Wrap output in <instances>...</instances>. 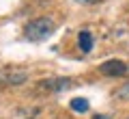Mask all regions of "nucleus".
<instances>
[{
    "instance_id": "4",
    "label": "nucleus",
    "mask_w": 129,
    "mask_h": 119,
    "mask_svg": "<svg viewBox=\"0 0 129 119\" xmlns=\"http://www.w3.org/2000/svg\"><path fill=\"white\" fill-rule=\"evenodd\" d=\"M71 87V80L69 78H60V76H54V78H45V80H41L39 82V89L45 93H60L64 91V89Z\"/></svg>"
},
{
    "instance_id": "9",
    "label": "nucleus",
    "mask_w": 129,
    "mask_h": 119,
    "mask_svg": "<svg viewBox=\"0 0 129 119\" xmlns=\"http://www.w3.org/2000/svg\"><path fill=\"white\" fill-rule=\"evenodd\" d=\"M92 119H110V117H108V115H95Z\"/></svg>"
},
{
    "instance_id": "8",
    "label": "nucleus",
    "mask_w": 129,
    "mask_h": 119,
    "mask_svg": "<svg viewBox=\"0 0 129 119\" xmlns=\"http://www.w3.org/2000/svg\"><path fill=\"white\" fill-rule=\"evenodd\" d=\"M75 2H80V5H99L103 0H75Z\"/></svg>"
},
{
    "instance_id": "10",
    "label": "nucleus",
    "mask_w": 129,
    "mask_h": 119,
    "mask_svg": "<svg viewBox=\"0 0 129 119\" xmlns=\"http://www.w3.org/2000/svg\"><path fill=\"white\" fill-rule=\"evenodd\" d=\"M127 119H129V117H127Z\"/></svg>"
},
{
    "instance_id": "1",
    "label": "nucleus",
    "mask_w": 129,
    "mask_h": 119,
    "mask_svg": "<svg viewBox=\"0 0 129 119\" xmlns=\"http://www.w3.org/2000/svg\"><path fill=\"white\" fill-rule=\"evenodd\" d=\"M56 30V24L52 18H35L24 26V37H26L28 41L37 43V41H45L47 37Z\"/></svg>"
},
{
    "instance_id": "7",
    "label": "nucleus",
    "mask_w": 129,
    "mask_h": 119,
    "mask_svg": "<svg viewBox=\"0 0 129 119\" xmlns=\"http://www.w3.org/2000/svg\"><path fill=\"white\" fill-rule=\"evenodd\" d=\"M118 97H129V82H127V84H125V87L118 91Z\"/></svg>"
},
{
    "instance_id": "2",
    "label": "nucleus",
    "mask_w": 129,
    "mask_h": 119,
    "mask_svg": "<svg viewBox=\"0 0 129 119\" xmlns=\"http://www.w3.org/2000/svg\"><path fill=\"white\" fill-rule=\"evenodd\" d=\"M28 80V74L19 67H0V87H17Z\"/></svg>"
},
{
    "instance_id": "6",
    "label": "nucleus",
    "mask_w": 129,
    "mask_h": 119,
    "mask_svg": "<svg viewBox=\"0 0 129 119\" xmlns=\"http://www.w3.org/2000/svg\"><path fill=\"white\" fill-rule=\"evenodd\" d=\"M69 106H71V110H75V113H86L88 110V100L86 97H73Z\"/></svg>"
},
{
    "instance_id": "3",
    "label": "nucleus",
    "mask_w": 129,
    "mask_h": 119,
    "mask_svg": "<svg viewBox=\"0 0 129 119\" xmlns=\"http://www.w3.org/2000/svg\"><path fill=\"white\" fill-rule=\"evenodd\" d=\"M99 72H101L103 76H108V78H120V76H125V74L129 72V67H127V63L120 61V59H110V61H106V63L99 65Z\"/></svg>"
},
{
    "instance_id": "5",
    "label": "nucleus",
    "mask_w": 129,
    "mask_h": 119,
    "mask_svg": "<svg viewBox=\"0 0 129 119\" xmlns=\"http://www.w3.org/2000/svg\"><path fill=\"white\" fill-rule=\"evenodd\" d=\"M92 46H95L92 32H90V30H80V35H78V48H80L82 52H90Z\"/></svg>"
}]
</instances>
